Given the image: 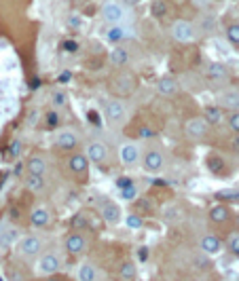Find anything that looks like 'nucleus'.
Returning a JSON list of instances; mask_svg holds the SVG:
<instances>
[{
	"label": "nucleus",
	"mask_w": 239,
	"mask_h": 281,
	"mask_svg": "<svg viewBox=\"0 0 239 281\" xmlns=\"http://www.w3.org/2000/svg\"><path fill=\"white\" fill-rule=\"evenodd\" d=\"M220 108H229L231 112L239 110V91H227L220 95Z\"/></svg>",
	"instance_id": "5701e85b"
},
{
	"label": "nucleus",
	"mask_w": 239,
	"mask_h": 281,
	"mask_svg": "<svg viewBox=\"0 0 239 281\" xmlns=\"http://www.w3.org/2000/svg\"><path fill=\"white\" fill-rule=\"evenodd\" d=\"M125 38H131V30H127L125 25H110V30L106 32V40L110 45H121Z\"/></svg>",
	"instance_id": "dca6fc26"
},
{
	"label": "nucleus",
	"mask_w": 239,
	"mask_h": 281,
	"mask_svg": "<svg viewBox=\"0 0 239 281\" xmlns=\"http://www.w3.org/2000/svg\"><path fill=\"white\" fill-rule=\"evenodd\" d=\"M85 156L89 159V163L102 165V163H106V161L110 159V150H108V146H106L104 142L95 140V142H89V146H87Z\"/></svg>",
	"instance_id": "39448f33"
},
{
	"label": "nucleus",
	"mask_w": 239,
	"mask_h": 281,
	"mask_svg": "<svg viewBox=\"0 0 239 281\" xmlns=\"http://www.w3.org/2000/svg\"><path fill=\"white\" fill-rule=\"evenodd\" d=\"M25 167H28V173H36V175H45L49 171V165L40 154H32L28 163H25Z\"/></svg>",
	"instance_id": "6ab92c4d"
},
{
	"label": "nucleus",
	"mask_w": 239,
	"mask_h": 281,
	"mask_svg": "<svg viewBox=\"0 0 239 281\" xmlns=\"http://www.w3.org/2000/svg\"><path fill=\"white\" fill-rule=\"evenodd\" d=\"M172 38L176 42H180V45H191V42L197 38V32H195V25L191 21H176L172 25Z\"/></svg>",
	"instance_id": "7ed1b4c3"
},
{
	"label": "nucleus",
	"mask_w": 239,
	"mask_h": 281,
	"mask_svg": "<svg viewBox=\"0 0 239 281\" xmlns=\"http://www.w3.org/2000/svg\"><path fill=\"white\" fill-rule=\"evenodd\" d=\"M68 167L72 173L85 175L87 178V173H89V159H87L83 152H74V154H70V159H68Z\"/></svg>",
	"instance_id": "9b49d317"
},
{
	"label": "nucleus",
	"mask_w": 239,
	"mask_h": 281,
	"mask_svg": "<svg viewBox=\"0 0 239 281\" xmlns=\"http://www.w3.org/2000/svg\"><path fill=\"white\" fill-rule=\"evenodd\" d=\"M106 119H108L110 125H121V123H125L127 119V106L123 100H108L106 102Z\"/></svg>",
	"instance_id": "20e7f679"
},
{
	"label": "nucleus",
	"mask_w": 239,
	"mask_h": 281,
	"mask_svg": "<svg viewBox=\"0 0 239 281\" xmlns=\"http://www.w3.org/2000/svg\"><path fill=\"white\" fill-rule=\"evenodd\" d=\"M102 19L110 25H125V21H129V11L123 2L108 0V2L102 6Z\"/></svg>",
	"instance_id": "f257e3e1"
},
{
	"label": "nucleus",
	"mask_w": 239,
	"mask_h": 281,
	"mask_svg": "<svg viewBox=\"0 0 239 281\" xmlns=\"http://www.w3.org/2000/svg\"><path fill=\"white\" fill-rule=\"evenodd\" d=\"M134 87H136V81L131 74H119L112 81V91L119 93V95H129L131 91H134Z\"/></svg>",
	"instance_id": "f8f14e48"
},
{
	"label": "nucleus",
	"mask_w": 239,
	"mask_h": 281,
	"mask_svg": "<svg viewBox=\"0 0 239 281\" xmlns=\"http://www.w3.org/2000/svg\"><path fill=\"white\" fill-rule=\"evenodd\" d=\"M23 186L28 188L30 192H45V188H47V180H45V175L28 173V175L23 178Z\"/></svg>",
	"instance_id": "a211bd4d"
},
{
	"label": "nucleus",
	"mask_w": 239,
	"mask_h": 281,
	"mask_svg": "<svg viewBox=\"0 0 239 281\" xmlns=\"http://www.w3.org/2000/svg\"><path fill=\"white\" fill-rule=\"evenodd\" d=\"M45 281H61V279H59V277H57V275H49V277H47V279H45Z\"/></svg>",
	"instance_id": "de8ad7c7"
},
{
	"label": "nucleus",
	"mask_w": 239,
	"mask_h": 281,
	"mask_svg": "<svg viewBox=\"0 0 239 281\" xmlns=\"http://www.w3.org/2000/svg\"><path fill=\"white\" fill-rule=\"evenodd\" d=\"M125 224H127V228H131V231H138V228H142V218L136 216V214H129Z\"/></svg>",
	"instance_id": "72a5a7b5"
},
{
	"label": "nucleus",
	"mask_w": 239,
	"mask_h": 281,
	"mask_svg": "<svg viewBox=\"0 0 239 281\" xmlns=\"http://www.w3.org/2000/svg\"><path fill=\"white\" fill-rule=\"evenodd\" d=\"M129 184H134L129 178H119V180H117V186H119V188H127Z\"/></svg>",
	"instance_id": "58836bf2"
},
{
	"label": "nucleus",
	"mask_w": 239,
	"mask_h": 281,
	"mask_svg": "<svg viewBox=\"0 0 239 281\" xmlns=\"http://www.w3.org/2000/svg\"><path fill=\"white\" fill-rule=\"evenodd\" d=\"M45 121H47V127H49V129H55V127L59 125V114H57L55 110H49V112L45 114Z\"/></svg>",
	"instance_id": "f704fd0d"
},
{
	"label": "nucleus",
	"mask_w": 239,
	"mask_h": 281,
	"mask_svg": "<svg viewBox=\"0 0 239 281\" xmlns=\"http://www.w3.org/2000/svg\"><path fill=\"white\" fill-rule=\"evenodd\" d=\"M227 248H229V252H231L233 256H239V231L229 235V239H227Z\"/></svg>",
	"instance_id": "7c9ffc66"
},
{
	"label": "nucleus",
	"mask_w": 239,
	"mask_h": 281,
	"mask_svg": "<svg viewBox=\"0 0 239 281\" xmlns=\"http://www.w3.org/2000/svg\"><path fill=\"white\" fill-rule=\"evenodd\" d=\"M64 248L68 254H72V256H81V254L87 252V248H89V239H87L85 233H68L64 237Z\"/></svg>",
	"instance_id": "f03ea898"
},
{
	"label": "nucleus",
	"mask_w": 239,
	"mask_h": 281,
	"mask_svg": "<svg viewBox=\"0 0 239 281\" xmlns=\"http://www.w3.org/2000/svg\"><path fill=\"white\" fill-rule=\"evenodd\" d=\"M66 102H68V98H66L64 91H55L51 95V104H53V106H64Z\"/></svg>",
	"instance_id": "e433bc0d"
},
{
	"label": "nucleus",
	"mask_w": 239,
	"mask_h": 281,
	"mask_svg": "<svg viewBox=\"0 0 239 281\" xmlns=\"http://www.w3.org/2000/svg\"><path fill=\"white\" fill-rule=\"evenodd\" d=\"M155 136V131L153 129H148V127H142L140 129V138H153Z\"/></svg>",
	"instance_id": "ea45409f"
},
{
	"label": "nucleus",
	"mask_w": 239,
	"mask_h": 281,
	"mask_svg": "<svg viewBox=\"0 0 239 281\" xmlns=\"http://www.w3.org/2000/svg\"><path fill=\"white\" fill-rule=\"evenodd\" d=\"M136 197H138L136 184H129L127 188H121V199H123V201H131V199H136Z\"/></svg>",
	"instance_id": "473e14b6"
},
{
	"label": "nucleus",
	"mask_w": 239,
	"mask_h": 281,
	"mask_svg": "<svg viewBox=\"0 0 239 281\" xmlns=\"http://www.w3.org/2000/svg\"><path fill=\"white\" fill-rule=\"evenodd\" d=\"M102 218L108 224H119L121 218H123V212H121V205L112 203V201H104L102 203Z\"/></svg>",
	"instance_id": "4468645a"
},
{
	"label": "nucleus",
	"mask_w": 239,
	"mask_h": 281,
	"mask_svg": "<svg viewBox=\"0 0 239 281\" xmlns=\"http://www.w3.org/2000/svg\"><path fill=\"white\" fill-rule=\"evenodd\" d=\"M157 93L163 95V98H172V95H176V93H178V83H176V78H172V76L159 78V83H157Z\"/></svg>",
	"instance_id": "f3484780"
},
{
	"label": "nucleus",
	"mask_w": 239,
	"mask_h": 281,
	"mask_svg": "<svg viewBox=\"0 0 239 281\" xmlns=\"http://www.w3.org/2000/svg\"><path fill=\"white\" fill-rule=\"evenodd\" d=\"M229 127H231L235 134H239V110L229 114Z\"/></svg>",
	"instance_id": "4c0bfd02"
},
{
	"label": "nucleus",
	"mask_w": 239,
	"mask_h": 281,
	"mask_svg": "<svg viewBox=\"0 0 239 281\" xmlns=\"http://www.w3.org/2000/svg\"><path fill=\"white\" fill-rule=\"evenodd\" d=\"M227 38L233 47H239V23H231L227 28Z\"/></svg>",
	"instance_id": "c756f323"
},
{
	"label": "nucleus",
	"mask_w": 239,
	"mask_h": 281,
	"mask_svg": "<svg viewBox=\"0 0 239 281\" xmlns=\"http://www.w3.org/2000/svg\"><path fill=\"white\" fill-rule=\"evenodd\" d=\"M140 156H142V152H140V146L134 144V142H127L123 144L119 148V159L123 165H127V167H131V165H138L140 163Z\"/></svg>",
	"instance_id": "0eeeda50"
},
{
	"label": "nucleus",
	"mask_w": 239,
	"mask_h": 281,
	"mask_svg": "<svg viewBox=\"0 0 239 281\" xmlns=\"http://www.w3.org/2000/svg\"><path fill=\"white\" fill-rule=\"evenodd\" d=\"M136 273H138L136 265H134V262H129V260H125V262H123V265L119 267V279H121V281H134V279H136Z\"/></svg>",
	"instance_id": "bb28decb"
},
{
	"label": "nucleus",
	"mask_w": 239,
	"mask_h": 281,
	"mask_svg": "<svg viewBox=\"0 0 239 281\" xmlns=\"http://www.w3.org/2000/svg\"><path fill=\"white\" fill-rule=\"evenodd\" d=\"M142 165H144L146 171L157 173L159 169L163 167V152L159 150V148H150V150L142 156Z\"/></svg>",
	"instance_id": "9d476101"
},
{
	"label": "nucleus",
	"mask_w": 239,
	"mask_h": 281,
	"mask_svg": "<svg viewBox=\"0 0 239 281\" xmlns=\"http://www.w3.org/2000/svg\"><path fill=\"white\" fill-rule=\"evenodd\" d=\"M203 121L208 123V125H220V123L225 121V112L220 106H208L203 110Z\"/></svg>",
	"instance_id": "412c9836"
},
{
	"label": "nucleus",
	"mask_w": 239,
	"mask_h": 281,
	"mask_svg": "<svg viewBox=\"0 0 239 281\" xmlns=\"http://www.w3.org/2000/svg\"><path fill=\"white\" fill-rule=\"evenodd\" d=\"M70 78H72V74H70V72H64V74L59 76V81H61V83H66V81H70Z\"/></svg>",
	"instance_id": "a18cd8bd"
},
{
	"label": "nucleus",
	"mask_w": 239,
	"mask_h": 281,
	"mask_svg": "<svg viewBox=\"0 0 239 281\" xmlns=\"http://www.w3.org/2000/svg\"><path fill=\"white\" fill-rule=\"evenodd\" d=\"M210 220L212 222H216V224H223V222H229L231 220V212H229V207L227 205H214L210 209Z\"/></svg>",
	"instance_id": "4be33fe9"
},
{
	"label": "nucleus",
	"mask_w": 239,
	"mask_h": 281,
	"mask_svg": "<svg viewBox=\"0 0 239 281\" xmlns=\"http://www.w3.org/2000/svg\"><path fill=\"white\" fill-rule=\"evenodd\" d=\"M208 74H210L212 81H227V78H229V70H227L225 64H218V61H214V64H210Z\"/></svg>",
	"instance_id": "393cba45"
},
{
	"label": "nucleus",
	"mask_w": 239,
	"mask_h": 281,
	"mask_svg": "<svg viewBox=\"0 0 239 281\" xmlns=\"http://www.w3.org/2000/svg\"><path fill=\"white\" fill-rule=\"evenodd\" d=\"M59 269H61V260H59L57 254L47 252L45 256H40V260H38V271H40V273H45V275H55Z\"/></svg>",
	"instance_id": "6e6552de"
},
{
	"label": "nucleus",
	"mask_w": 239,
	"mask_h": 281,
	"mask_svg": "<svg viewBox=\"0 0 239 281\" xmlns=\"http://www.w3.org/2000/svg\"><path fill=\"white\" fill-rule=\"evenodd\" d=\"M70 25H72V28H78V25H81V21H78V17H76V15L70 17Z\"/></svg>",
	"instance_id": "79ce46f5"
},
{
	"label": "nucleus",
	"mask_w": 239,
	"mask_h": 281,
	"mask_svg": "<svg viewBox=\"0 0 239 281\" xmlns=\"http://www.w3.org/2000/svg\"><path fill=\"white\" fill-rule=\"evenodd\" d=\"M237 228H239V216H237Z\"/></svg>",
	"instance_id": "09e8293b"
},
{
	"label": "nucleus",
	"mask_w": 239,
	"mask_h": 281,
	"mask_svg": "<svg viewBox=\"0 0 239 281\" xmlns=\"http://www.w3.org/2000/svg\"><path fill=\"white\" fill-rule=\"evenodd\" d=\"M208 169L212 171V173H220L225 169V161L220 159V156H216V154H212L210 159H208Z\"/></svg>",
	"instance_id": "c85d7f7f"
},
{
	"label": "nucleus",
	"mask_w": 239,
	"mask_h": 281,
	"mask_svg": "<svg viewBox=\"0 0 239 281\" xmlns=\"http://www.w3.org/2000/svg\"><path fill=\"white\" fill-rule=\"evenodd\" d=\"M30 224L34 228H45L51 224V214L47 212L45 207H36L34 212L30 214Z\"/></svg>",
	"instance_id": "aec40b11"
},
{
	"label": "nucleus",
	"mask_w": 239,
	"mask_h": 281,
	"mask_svg": "<svg viewBox=\"0 0 239 281\" xmlns=\"http://www.w3.org/2000/svg\"><path fill=\"white\" fill-rule=\"evenodd\" d=\"M97 275H100V271H97V267H93L91 262H85V265H81V267H78V273H76L78 281H95Z\"/></svg>",
	"instance_id": "b1692460"
},
{
	"label": "nucleus",
	"mask_w": 239,
	"mask_h": 281,
	"mask_svg": "<svg viewBox=\"0 0 239 281\" xmlns=\"http://www.w3.org/2000/svg\"><path fill=\"white\" fill-rule=\"evenodd\" d=\"M184 131H187V136L191 140H201L208 134V123L203 119H191L187 125H184Z\"/></svg>",
	"instance_id": "ddd939ff"
},
{
	"label": "nucleus",
	"mask_w": 239,
	"mask_h": 281,
	"mask_svg": "<svg viewBox=\"0 0 239 281\" xmlns=\"http://www.w3.org/2000/svg\"><path fill=\"white\" fill-rule=\"evenodd\" d=\"M21 148H23L21 140L15 138V140H11V144H8V154H11V156H19L21 154Z\"/></svg>",
	"instance_id": "c9c22d12"
},
{
	"label": "nucleus",
	"mask_w": 239,
	"mask_h": 281,
	"mask_svg": "<svg viewBox=\"0 0 239 281\" xmlns=\"http://www.w3.org/2000/svg\"><path fill=\"white\" fill-rule=\"evenodd\" d=\"M216 199L218 201H237L239 199V192L237 190H218L216 192Z\"/></svg>",
	"instance_id": "2f4dec72"
},
{
	"label": "nucleus",
	"mask_w": 239,
	"mask_h": 281,
	"mask_svg": "<svg viewBox=\"0 0 239 281\" xmlns=\"http://www.w3.org/2000/svg\"><path fill=\"white\" fill-rule=\"evenodd\" d=\"M78 144V134L74 129H61L55 136V146L61 150H74Z\"/></svg>",
	"instance_id": "1a4fd4ad"
},
{
	"label": "nucleus",
	"mask_w": 239,
	"mask_h": 281,
	"mask_svg": "<svg viewBox=\"0 0 239 281\" xmlns=\"http://www.w3.org/2000/svg\"><path fill=\"white\" fill-rule=\"evenodd\" d=\"M201 250L208 254H216L220 250V239L216 235H203L201 237Z\"/></svg>",
	"instance_id": "a878e982"
},
{
	"label": "nucleus",
	"mask_w": 239,
	"mask_h": 281,
	"mask_svg": "<svg viewBox=\"0 0 239 281\" xmlns=\"http://www.w3.org/2000/svg\"><path fill=\"white\" fill-rule=\"evenodd\" d=\"M64 49H66V51H76V42H66Z\"/></svg>",
	"instance_id": "37998d69"
},
{
	"label": "nucleus",
	"mask_w": 239,
	"mask_h": 281,
	"mask_svg": "<svg viewBox=\"0 0 239 281\" xmlns=\"http://www.w3.org/2000/svg\"><path fill=\"white\" fill-rule=\"evenodd\" d=\"M150 15H153L155 19L165 17L167 15V2L165 0H153V2H150Z\"/></svg>",
	"instance_id": "cd10ccee"
},
{
	"label": "nucleus",
	"mask_w": 239,
	"mask_h": 281,
	"mask_svg": "<svg viewBox=\"0 0 239 281\" xmlns=\"http://www.w3.org/2000/svg\"><path fill=\"white\" fill-rule=\"evenodd\" d=\"M138 258H140V262H146V260H148V250H146V248L140 250V252H138Z\"/></svg>",
	"instance_id": "a19ab883"
},
{
	"label": "nucleus",
	"mask_w": 239,
	"mask_h": 281,
	"mask_svg": "<svg viewBox=\"0 0 239 281\" xmlns=\"http://www.w3.org/2000/svg\"><path fill=\"white\" fill-rule=\"evenodd\" d=\"M108 59L114 68H123L129 64V49L123 47V45H114V49L108 53Z\"/></svg>",
	"instance_id": "2eb2a0df"
},
{
	"label": "nucleus",
	"mask_w": 239,
	"mask_h": 281,
	"mask_svg": "<svg viewBox=\"0 0 239 281\" xmlns=\"http://www.w3.org/2000/svg\"><path fill=\"white\" fill-rule=\"evenodd\" d=\"M121 2H125L127 6H134V4H138V0H121Z\"/></svg>",
	"instance_id": "49530a36"
},
{
	"label": "nucleus",
	"mask_w": 239,
	"mask_h": 281,
	"mask_svg": "<svg viewBox=\"0 0 239 281\" xmlns=\"http://www.w3.org/2000/svg\"><path fill=\"white\" fill-rule=\"evenodd\" d=\"M19 252L23 258H34L42 252V239L38 235H25L19 243Z\"/></svg>",
	"instance_id": "423d86ee"
},
{
	"label": "nucleus",
	"mask_w": 239,
	"mask_h": 281,
	"mask_svg": "<svg viewBox=\"0 0 239 281\" xmlns=\"http://www.w3.org/2000/svg\"><path fill=\"white\" fill-rule=\"evenodd\" d=\"M8 91V81H2L0 83V93H6Z\"/></svg>",
	"instance_id": "c03bdc74"
}]
</instances>
